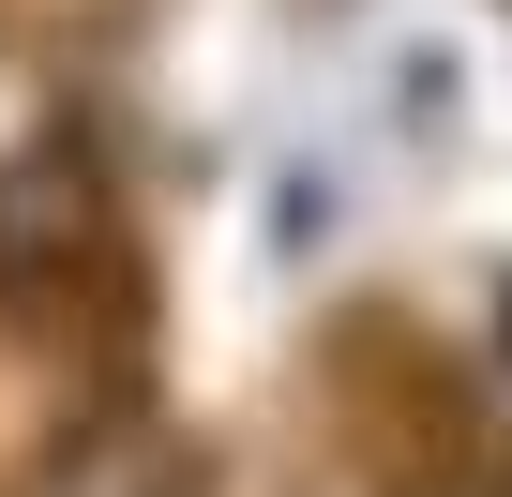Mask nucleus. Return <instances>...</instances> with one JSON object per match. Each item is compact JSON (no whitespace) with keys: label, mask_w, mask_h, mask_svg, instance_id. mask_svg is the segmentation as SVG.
I'll list each match as a JSON object with an SVG mask.
<instances>
[{"label":"nucleus","mask_w":512,"mask_h":497,"mask_svg":"<svg viewBox=\"0 0 512 497\" xmlns=\"http://www.w3.org/2000/svg\"><path fill=\"white\" fill-rule=\"evenodd\" d=\"M31 497H181V452H166L151 422H76Z\"/></svg>","instance_id":"nucleus-1"}]
</instances>
